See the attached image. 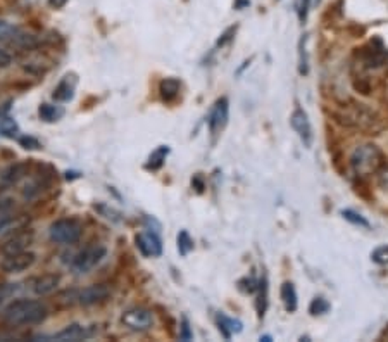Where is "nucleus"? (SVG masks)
<instances>
[{"label": "nucleus", "mask_w": 388, "mask_h": 342, "mask_svg": "<svg viewBox=\"0 0 388 342\" xmlns=\"http://www.w3.org/2000/svg\"><path fill=\"white\" fill-rule=\"evenodd\" d=\"M57 283H59V276L57 275H43L33 282V290L39 296H47V294L54 292L57 289Z\"/></svg>", "instance_id": "nucleus-16"}, {"label": "nucleus", "mask_w": 388, "mask_h": 342, "mask_svg": "<svg viewBox=\"0 0 388 342\" xmlns=\"http://www.w3.org/2000/svg\"><path fill=\"white\" fill-rule=\"evenodd\" d=\"M371 259L376 265H388V245H381V248L374 249L373 254H371Z\"/></svg>", "instance_id": "nucleus-30"}, {"label": "nucleus", "mask_w": 388, "mask_h": 342, "mask_svg": "<svg viewBox=\"0 0 388 342\" xmlns=\"http://www.w3.org/2000/svg\"><path fill=\"white\" fill-rule=\"evenodd\" d=\"M182 341H190L192 339V330H190V325L186 318H183V325H182V335H180Z\"/></svg>", "instance_id": "nucleus-35"}, {"label": "nucleus", "mask_w": 388, "mask_h": 342, "mask_svg": "<svg viewBox=\"0 0 388 342\" xmlns=\"http://www.w3.org/2000/svg\"><path fill=\"white\" fill-rule=\"evenodd\" d=\"M49 235L57 244H74L81 237V225L76 220L63 218L50 225Z\"/></svg>", "instance_id": "nucleus-3"}, {"label": "nucleus", "mask_w": 388, "mask_h": 342, "mask_svg": "<svg viewBox=\"0 0 388 342\" xmlns=\"http://www.w3.org/2000/svg\"><path fill=\"white\" fill-rule=\"evenodd\" d=\"M340 214H342V217L345 218L347 221H350V223H352V225H357V227L369 228V221H367L364 217H360L359 213H356V211L342 210V211H340Z\"/></svg>", "instance_id": "nucleus-25"}, {"label": "nucleus", "mask_w": 388, "mask_h": 342, "mask_svg": "<svg viewBox=\"0 0 388 342\" xmlns=\"http://www.w3.org/2000/svg\"><path fill=\"white\" fill-rule=\"evenodd\" d=\"M241 6H248V0H238L237 8H241Z\"/></svg>", "instance_id": "nucleus-38"}, {"label": "nucleus", "mask_w": 388, "mask_h": 342, "mask_svg": "<svg viewBox=\"0 0 388 342\" xmlns=\"http://www.w3.org/2000/svg\"><path fill=\"white\" fill-rule=\"evenodd\" d=\"M49 314L45 304L36 299H18L11 303L6 310L4 316L11 325L26 327V325H39Z\"/></svg>", "instance_id": "nucleus-1"}, {"label": "nucleus", "mask_w": 388, "mask_h": 342, "mask_svg": "<svg viewBox=\"0 0 388 342\" xmlns=\"http://www.w3.org/2000/svg\"><path fill=\"white\" fill-rule=\"evenodd\" d=\"M74 95V83L69 85V77H66V80H63L59 83V87L54 90V99L61 102L71 101Z\"/></svg>", "instance_id": "nucleus-19"}, {"label": "nucleus", "mask_w": 388, "mask_h": 342, "mask_svg": "<svg viewBox=\"0 0 388 342\" xmlns=\"http://www.w3.org/2000/svg\"><path fill=\"white\" fill-rule=\"evenodd\" d=\"M217 325H219V330L224 339H231V335L241 332V321L226 316V314H217Z\"/></svg>", "instance_id": "nucleus-17"}, {"label": "nucleus", "mask_w": 388, "mask_h": 342, "mask_svg": "<svg viewBox=\"0 0 388 342\" xmlns=\"http://www.w3.org/2000/svg\"><path fill=\"white\" fill-rule=\"evenodd\" d=\"M180 90H182V83L176 78H164L159 85V94L164 102H173L178 99Z\"/></svg>", "instance_id": "nucleus-15"}, {"label": "nucleus", "mask_w": 388, "mask_h": 342, "mask_svg": "<svg viewBox=\"0 0 388 342\" xmlns=\"http://www.w3.org/2000/svg\"><path fill=\"white\" fill-rule=\"evenodd\" d=\"M12 63V56L4 46H0V68H8Z\"/></svg>", "instance_id": "nucleus-33"}, {"label": "nucleus", "mask_w": 388, "mask_h": 342, "mask_svg": "<svg viewBox=\"0 0 388 342\" xmlns=\"http://www.w3.org/2000/svg\"><path fill=\"white\" fill-rule=\"evenodd\" d=\"M18 290L19 287L16 283H0V308L4 306Z\"/></svg>", "instance_id": "nucleus-28"}, {"label": "nucleus", "mask_w": 388, "mask_h": 342, "mask_svg": "<svg viewBox=\"0 0 388 342\" xmlns=\"http://www.w3.org/2000/svg\"><path fill=\"white\" fill-rule=\"evenodd\" d=\"M137 248L147 258L162 254V241L158 232H142L137 235Z\"/></svg>", "instance_id": "nucleus-10"}, {"label": "nucleus", "mask_w": 388, "mask_h": 342, "mask_svg": "<svg viewBox=\"0 0 388 342\" xmlns=\"http://www.w3.org/2000/svg\"><path fill=\"white\" fill-rule=\"evenodd\" d=\"M238 285H240V289L244 290V292H248V294H252V292H255L257 290V285H259V282L255 279H244V280H240L238 282Z\"/></svg>", "instance_id": "nucleus-32"}, {"label": "nucleus", "mask_w": 388, "mask_h": 342, "mask_svg": "<svg viewBox=\"0 0 388 342\" xmlns=\"http://www.w3.org/2000/svg\"><path fill=\"white\" fill-rule=\"evenodd\" d=\"M32 241H33V232L30 230L19 232V234H16L14 237H11L4 245H2V252H4V256H9V254H16V252L26 251L28 245L32 244Z\"/></svg>", "instance_id": "nucleus-13"}, {"label": "nucleus", "mask_w": 388, "mask_h": 342, "mask_svg": "<svg viewBox=\"0 0 388 342\" xmlns=\"http://www.w3.org/2000/svg\"><path fill=\"white\" fill-rule=\"evenodd\" d=\"M309 4H311V0H301V2H299V19H301L302 23L308 19Z\"/></svg>", "instance_id": "nucleus-34"}, {"label": "nucleus", "mask_w": 388, "mask_h": 342, "mask_svg": "<svg viewBox=\"0 0 388 342\" xmlns=\"http://www.w3.org/2000/svg\"><path fill=\"white\" fill-rule=\"evenodd\" d=\"M19 126L14 119L6 112H0V133L6 137H14L18 133Z\"/></svg>", "instance_id": "nucleus-22"}, {"label": "nucleus", "mask_w": 388, "mask_h": 342, "mask_svg": "<svg viewBox=\"0 0 388 342\" xmlns=\"http://www.w3.org/2000/svg\"><path fill=\"white\" fill-rule=\"evenodd\" d=\"M12 221V206L9 203H0V232Z\"/></svg>", "instance_id": "nucleus-29"}, {"label": "nucleus", "mask_w": 388, "mask_h": 342, "mask_svg": "<svg viewBox=\"0 0 388 342\" xmlns=\"http://www.w3.org/2000/svg\"><path fill=\"white\" fill-rule=\"evenodd\" d=\"M192 249H193L192 237L188 235V232L182 230L178 234V251H180V254L186 256L190 251H192Z\"/></svg>", "instance_id": "nucleus-27"}, {"label": "nucleus", "mask_w": 388, "mask_h": 342, "mask_svg": "<svg viewBox=\"0 0 388 342\" xmlns=\"http://www.w3.org/2000/svg\"><path fill=\"white\" fill-rule=\"evenodd\" d=\"M0 46H14L19 49H32L35 47V37L28 35L21 28L9 23L0 21Z\"/></svg>", "instance_id": "nucleus-6"}, {"label": "nucleus", "mask_w": 388, "mask_h": 342, "mask_svg": "<svg viewBox=\"0 0 388 342\" xmlns=\"http://www.w3.org/2000/svg\"><path fill=\"white\" fill-rule=\"evenodd\" d=\"M330 311V303L325 299V297H316V299H312V303L309 304V313L312 314V316H316V314H325Z\"/></svg>", "instance_id": "nucleus-26"}, {"label": "nucleus", "mask_w": 388, "mask_h": 342, "mask_svg": "<svg viewBox=\"0 0 388 342\" xmlns=\"http://www.w3.org/2000/svg\"><path fill=\"white\" fill-rule=\"evenodd\" d=\"M380 187H381V189L387 190V192H388V168H387V170L381 171V175H380Z\"/></svg>", "instance_id": "nucleus-36"}, {"label": "nucleus", "mask_w": 388, "mask_h": 342, "mask_svg": "<svg viewBox=\"0 0 388 342\" xmlns=\"http://www.w3.org/2000/svg\"><path fill=\"white\" fill-rule=\"evenodd\" d=\"M228 114H230V104H228L226 97L217 99L214 104L213 111L209 114V130L211 133L217 135L221 130H224V126L228 125Z\"/></svg>", "instance_id": "nucleus-11"}, {"label": "nucleus", "mask_w": 388, "mask_h": 342, "mask_svg": "<svg viewBox=\"0 0 388 342\" xmlns=\"http://www.w3.org/2000/svg\"><path fill=\"white\" fill-rule=\"evenodd\" d=\"M281 301H283L287 311H295L297 310V292H295V287L292 282H285L281 285Z\"/></svg>", "instance_id": "nucleus-18"}, {"label": "nucleus", "mask_w": 388, "mask_h": 342, "mask_svg": "<svg viewBox=\"0 0 388 342\" xmlns=\"http://www.w3.org/2000/svg\"><path fill=\"white\" fill-rule=\"evenodd\" d=\"M237 30H238V26L235 25V26H230V28L226 30V32L223 33V35L219 37V40H217V43L216 46L217 47H224V46H228V43L233 40V37H235V33H237Z\"/></svg>", "instance_id": "nucleus-31"}, {"label": "nucleus", "mask_w": 388, "mask_h": 342, "mask_svg": "<svg viewBox=\"0 0 388 342\" xmlns=\"http://www.w3.org/2000/svg\"><path fill=\"white\" fill-rule=\"evenodd\" d=\"M121 321L129 330L145 332L154 323V316H152L151 311L145 310V308H131V310L122 313Z\"/></svg>", "instance_id": "nucleus-8"}, {"label": "nucleus", "mask_w": 388, "mask_h": 342, "mask_svg": "<svg viewBox=\"0 0 388 342\" xmlns=\"http://www.w3.org/2000/svg\"><path fill=\"white\" fill-rule=\"evenodd\" d=\"M383 152L373 143L359 145L350 156V166H352V171L357 177L373 175L383 168Z\"/></svg>", "instance_id": "nucleus-2"}, {"label": "nucleus", "mask_w": 388, "mask_h": 342, "mask_svg": "<svg viewBox=\"0 0 388 342\" xmlns=\"http://www.w3.org/2000/svg\"><path fill=\"white\" fill-rule=\"evenodd\" d=\"M91 332L87 327H81V325H69L64 330H61L59 334L54 335V339L57 341H83V339L90 337Z\"/></svg>", "instance_id": "nucleus-14"}, {"label": "nucleus", "mask_w": 388, "mask_h": 342, "mask_svg": "<svg viewBox=\"0 0 388 342\" xmlns=\"http://www.w3.org/2000/svg\"><path fill=\"white\" fill-rule=\"evenodd\" d=\"M39 114H40V118L43 119V121L52 123V121H57V119H59L61 116L64 114V111L59 108V105L42 104L39 109Z\"/></svg>", "instance_id": "nucleus-20"}, {"label": "nucleus", "mask_w": 388, "mask_h": 342, "mask_svg": "<svg viewBox=\"0 0 388 342\" xmlns=\"http://www.w3.org/2000/svg\"><path fill=\"white\" fill-rule=\"evenodd\" d=\"M105 254H107V249L104 245H88L83 251L78 252V256L73 261V270L76 273H80V275L91 272L105 258Z\"/></svg>", "instance_id": "nucleus-5"}, {"label": "nucleus", "mask_w": 388, "mask_h": 342, "mask_svg": "<svg viewBox=\"0 0 388 342\" xmlns=\"http://www.w3.org/2000/svg\"><path fill=\"white\" fill-rule=\"evenodd\" d=\"M343 123L354 126V128L364 130V132H371V130L374 132L378 119L374 112L369 111L364 104H354L343 112Z\"/></svg>", "instance_id": "nucleus-4"}, {"label": "nucleus", "mask_w": 388, "mask_h": 342, "mask_svg": "<svg viewBox=\"0 0 388 342\" xmlns=\"http://www.w3.org/2000/svg\"><path fill=\"white\" fill-rule=\"evenodd\" d=\"M111 296V289L104 283H98V285H90L87 289L80 290L78 292V303L83 304V306H94V304L104 303Z\"/></svg>", "instance_id": "nucleus-12"}, {"label": "nucleus", "mask_w": 388, "mask_h": 342, "mask_svg": "<svg viewBox=\"0 0 388 342\" xmlns=\"http://www.w3.org/2000/svg\"><path fill=\"white\" fill-rule=\"evenodd\" d=\"M257 290H259V296H257V301H255V308H257L259 316L263 318L264 311H266V308H268V282H266V279H263L261 282H259Z\"/></svg>", "instance_id": "nucleus-21"}, {"label": "nucleus", "mask_w": 388, "mask_h": 342, "mask_svg": "<svg viewBox=\"0 0 388 342\" xmlns=\"http://www.w3.org/2000/svg\"><path fill=\"white\" fill-rule=\"evenodd\" d=\"M67 4V0H49V6L52 9H63Z\"/></svg>", "instance_id": "nucleus-37"}, {"label": "nucleus", "mask_w": 388, "mask_h": 342, "mask_svg": "<svg viewBox=\"0 0 388 342\" xmlns=\"http://www.w3.org/2000/svg\"><path fill=\"white\" fill-rule=\"evenodd\" d=\"M35 252L21 251L16 252V254L4 256V261L0 263V268H2V272L9 273V275H18V273H23L32 268L35 265Z\"/></svg>", "instance_id": "nucleus-7"}, {"label": "nucleus", "mask_w": 388, "mask_h": 342, "mask_svg": "<svg viewBox=\"0 0 388 342\" xmlns=\"http://www.w3.org/2000/svg\"><path fill=\"white\" fill-rule=\"evenodd\" d=\"M305 40L308 37H302L301 42H299V73L302 77L309 73V59H308V52H305Z\"/></svg>", "instance_id": "nucleus-23"}, {"label": "nucleus", "mask_w": 388, "mask_h": 342, "mask_svg": "<svg viewBox=\"0 0 388 342\" xmlns=\"http://www.w3.org/2000/svg\"><path fill=\"white\" fill-rule=\"evenodd\" d=\"M290 123H292V128L297 132L299 139H301L302 143L309 149V147L312 145V140H314V133H312V126L311 121H309L308 112H305L301 105H297L295 111L292 112Z\"/></svg>", "instance_id": "nucleus-9"}, {"label": "nucleus", "mask_w": 388, "mask_h": 342, "mask_svg": "<svg viewBox=\"0 0 388 342\" xmlns=\"http://www.w3.org/2000/svg\"><path fill=\"white\" fill-rule=\"evenodd\" d=\"M168 154H169L168 147H159L155 152H152L151 159H149V163H147L149 170H158V168H161L162 163L166 161V156H168Z\"/></svg>", "instance_id": "nucleus-24"}]
</instances>
